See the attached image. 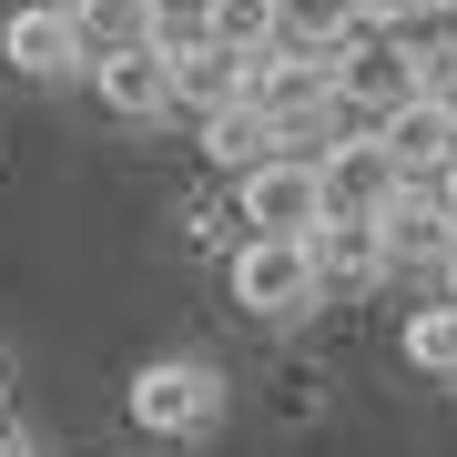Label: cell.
<instances>
[{
  "mask_svg": "<svg viewBox=\"0 0 457 457\" xmlns=\"http://www.w3.org/2000/svg\"><path fill=\"white\" fill-rule=\"evenodd\" d=\"M122 407H132V427H143L153 447H194V437L224 427V366H204V356H153V366L122 386Z\"/></svg>",
  "mask_w": 457,
  "mask_h": 457,
  "instance_id": "1",
  "label": "cell"
},
{
  "mask_svg": "<svg viewBox=\"0 0 457 457\" xmlns=\"http://www.w3.org/2000/svg\"><path fill=\"white\" fill-rule=\"evenodd\" d=\"M245 112L275 132V153L336 143V82H326V62H295V51H254L245 62Z\"/></svg>",
  "mask_w": 457,
  "mask_h": 457,
  "instance_id": "2",
  "label": "cell"
},
{
  "mask_svg": "<svg viewBox=\"0 0 457 457\" xmlns=\"http://www.w3.org/2000/svg\"><path fill=\"white\" fill-rule=\"evenodd\" d=\"M234 204H245V224L264 245H305L315 224H326V194H315V163L305 153H275V163L234 173Z\"/></svg>",
  "mask_w": 457,
  "mask_h": 457,
  "instance_id": "3",
  "label": "cell"
},
{
  "mask_svg": "<svg viewBox=\"0 0 457 457\" xmlns=\"http://www.w3.org/2000/svg\"><path fill=\"white\" fill-rule=\"evenodd\" d=\"M224 275H234V305L264 315V326H295V315L326 295V285H315V254H305V245H264V234H245V245H234Z\"/></svg>",
  "mask_w": 457,
  "mask_h": 457,
  "instance_id": "4",
  "label": "cell"
},
{
  "mask_svg": "<svg viewBox=\"0 0 457 457\" xmlns=\"http://www.w3.org/2000/svg\"><path fill=\"white\" fill-rule=\"evenodd\" d=\"M376 153L396 163V183L437 194V183L457 173V102H427V92H407L386 122H376Z\"/></svg>",
  "mask_w": 457,
  "mask_h": 457,
  "instance_id": "5",
  "label": "cell"
},
{
  "mask_svg": "<svg viewBox=\"0 0 457 457\" xmlns=\"http://www.w3.org/2000/svg\"><path fill=\"white\" fill-rule=\"evenodd\" d=\"M326 82H336V122H366V132L417 92V82H407V51H396V41H366V31L326 62Z\"/></svg>",
  "mask_w": 457,
  "mask_h": 457,
  "instance_id": "6",
  "label": "cell"
},
{
  "mask_svg": "<svg viewBox=\"0 0 457 457\" xmlns=\"http://www.w3.org/2000/svg\"><path fill=\"white\" fill-rule=\"evenodd\" d=\"M315 194H326V213H356V224H376L386 213V194H407L396 183V163L376 153V132H345V143H315Z\"/></svg>",
  "mask_w": 457,
  "mask_h": 457,
  "instance_id": "7",
  "label": "cell"
},
{
  "mask_svg": "<svg viewBox=\"0 0 457 457\" xmlns=\"http://www.w3.org/2000/svg\"><path fill=\"white\" fill-rule=\"evenodd\" d=\"M0 62H21V82H71V71H82V41H71L62 0H21V11L0 21Z\"/></svg>",
  "mask_w": 457,
  "mask_h": 457,
  "instance_id": "8",
  "label": "cell"
},
{
  "mask_svg": "<svg viewBox=\"0 0 457 457\" xmlns=\"http://www.w3.org/2000/svg\"><path fill=\"white\" fill-rule=\"evenodd\" d=\"M92 92H102V112H122V122H163L173 112V51L163 41L112 51V62H92Z\"/></svg>",
  "mask_w": 457,
  "mask_h": 457,
  "instance_id": "9",
  "label": "cell"
},
{
  "mask_svg": "<svg viewBox=\"0 0 457 457\" xmlns=\"http://www.w3.org/2000/svg\"><path fill=\"white\" fill-rule=\"evenodd\" d=\"M376 245H386V264H437L457 245V213L407 183V194H386V213H376Z\"/></svg>",
  "mask_w": 457,
  "mask_h": 457,
  "instance_id": "10",
  "label": "cell"
},
{
  "mask_svg": "<svg viewBox=\"0 0 457 457\" xmlns=\"http://www.w3.org/2000/svg\"><path fill=\"white\" fill-rule=\"evenodd\" d=\"M356 0H275V31H264V51H295V62H336L345 41H356Z\"/></svg>",
  "mask_w": 457,
  "mask_h": 457,
  "instance_id": "11",
  "label": "cell"
},
{
  "mask_svg": "<svg viewBox=\"0 0 457 457\" xmlns=\"http://www.w3.org/2000/svg\"><path fill=\"white\" fill-rule=\"evenodd\" d=\"M62 21H71V41H82V71L92 62H112V51H143L153 41V0H62Z\"/></svg>",
  "mask_w": 457,
  "mask_h": 457,
  "instance_id": "12",
  "label": "cell"
},
{
  "mask_svg": "<svg viewBox=\"0 0 457 457\" xmlns=\"http://www.w3.org/2000/svg\"><path fill=\"white\" fill-rule=\"evenodd\" d=\"M245 62H254V51L183 41L173 51V102H183V112H224V102H245Z\"/></svg>",
  "mask_w": 457,
  "mask_h": 457,
  "instance_id": "13",
  "label": "cell"
},
{
  "mask_svg": "<svg viewBox=\"0 0 457 457\" xmlns=\"http://www.w3.org/2000/svg\"><path fill=\"white\" fill-rule=\"evenodd\" d=\"M305 254H315V285H366V275H386V245H376V224H356V213H326V224L305 234Z\"/></svg>",
  "mask_w": 457,
  "mask_h": 457,
  "instance_id": "14",
  "label": "cell"
},
{
  "mask_svg": "<svg viewBox=\"0 0 457 457\" xmlns=\"http://www.w3.org/2000/svg\"><path fill=\"white\" fill-rule=\"evenodd\" d=\"M204 163L213 173H254V163H275V132H264L245 102H224V112H204Z\"/></svg>",
  "mask_w": 457,
  "mask_h": 457,
  "instance_id": "15",
  "label": "cell"
},
{
  "mask_svg": "<svg viewBox=\"0 0 457 457\" xmlns=\"http://www.w3.org/2000/svg\"><path fill=\"white\" fill-rule=\"evenodd\" d=\"M396 345H407L417 376H447V386H457V305H417L407 326H396Z\"/></svg>",
  "mask_w": 457,
  "mask_h": 457,
  "instance_id": "16",
  "label": "cell"
},
{
  "mask_svg": "<svg viewBox=\"0 0 457 457\" xmlns=\"http://www.w3.org/2000/svg\"><path fill=\"white\" fill-rule=\"evenodd\" d=\"M264 31H275V0H204V41H224V51H264Z\"/></svg>",
  "mask_w": 457,
  "mask_h": 457,
  "instance_id": "17",
  "label": "cell"
},
{
  "mask_svg": "<svg viewBox=\"0 0 457 457\" xmlns=\"http://www.w3.org/2000/svg\"><path fill=\"white\" fill-rule=\"evenodd\" d=\"M396 51H407V82L427 102H457V31L447 41H396Z\"/></svg>",
  "mask_w": 457,
  "mask_h": 457,
  "instance_id": "18",
  "label": "cell"
},
{
  "mask_svg": "<svg viewBox=\"0 0 457 457\" xmlns=\"http://www.w3.org/2000/svg\"><path fill=\"white\" fill-rule=\"evenodd\" d=\"M427 11H447V0H356V21H386V31H417Z\"/></svg>",
  "mask_w": 457,
  "mask_h": 457,
  "instance_id": "19",
  "label": "cell"
},
{
  "mask_svg": "<svg viewBox=\"0 0 457 457\" xmlns=\"http://www.w3.org/2000/svg\"><path fill=\"white\" fill-rule=\"evenodd\" d=\"M437 275H447V305H457V245H447V254H437Z\"/></svg>",
  "mask_w": 457,
  "mask_h": 457,
  "instance_id": "20",
  "label": "cell"
},
{
  "mask_svg": "<svg viewBox=\"0 0 457 457\" xmlns=\"http://www.w3.org/2000/svg\"><path fill=\"white\" fill-rule=\"evenodd\" d=\"M437 204H447V213H457V173H447V183H437Z\"/></svg>",
  "mask_w": 457,
  "mask_h": 457,
  "instance_id": "21",
  "label": "cell"
},
{
  "mask_svg": "<svg viewBox=\"0 0 457 457\" xmlns=\"http://www.w3.org/2000/svg\"><path fill=\"white\" fill-rule=\"evenodd\" d=\"M153 11H204V0H153Z\"/></svg>",
  "mask_w": 457,
  "mask_h": 457,
  "instance_id": "22",
  "label": "cell"
},
{
  "mask_svg": "<svg viewBox=\"0 0 457 457\" xmlns=\"http://www.w3.org/2000/svg\"><path fill=\"white\" fill-rule=\"evenodd\" d=\"M0 457H21V447H11V437H0Z\"/></svg>",
  "mask_w": 457,
  "mask_h": 457,
  "instance_id": "23",
  "label": "cell"
}]
</instances>
